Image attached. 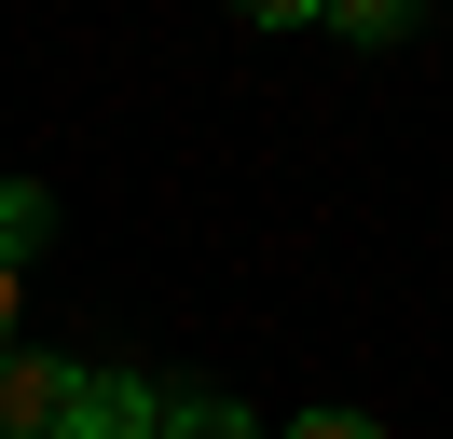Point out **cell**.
Returning <instances> with one entry per match:
<instances>
[{
  "mask_svg": "<svg viewBox=\"0 0 453 439\" xmlns=\"http://www.w3.org/2000/svg\"><path fill=\"white\" fill-rule=\"evenodd\" d=\"M151 439H261V426H248L234 398H165V426H151Z\"/></svg>",
  "mask_w": 453,
  "mask_h": 439,
  "instance_id": "cell-4",
  "label": "cell"
},
{
  "mask_svg": "<svg viewBox=\"0 0 453 439\" xmlns=\"http://www.w3.org/2000/svg\"><path fill=\"white\" fill-rule=\"evenodd\" d=\"M69 412H83V371L42 343H0V439H69Z\"/></svg>",
  "mask_w": 453,
  "mask_h": 439,
  "instance_id": "cell-1",
  "label": "cell"
},
{
  "mask_svg": "<svg viewBox=\"0 0 453 439\" xmlns=\"http://www.w3.org/2000/svg\"><path fill=\"white\" fill-rule=\"evenodd\" d=\"M0 343H14V261H0Z\"/></svg>",
  "mask_w": 453,
  "mask_h": 439,
  "instance_id": "cell-6",
  "label": "cell"
},
{
  "mask_svg": "<svg viewBox=\"0 0 453 439\" xmlns=\"http://www.w3.org/2000/svg\"><path fill=\"white\" fill-rule=\"evenodd\" d=\"M42 234H56V206H42V179H0V261H28Z\"/></svg>",
  "mask_w": 453,
  "mask_h": 439,
  "instance_id": "cell-3",
  "label": "cell"
},
{
  "mask_svg": "<svg viewBox=\"0 0 453 439\" xmlns=\"http://www.w3.org/2000/svg\"><path fill=\"white\" fill-rule=\"evenodd\" d=\"M288 439H385V426H371V412H303Z\"/></svg>",
  "mask_w": 453,
  "mask_h": 439,
  "instance_id": "cell-5",
  "label": "cell"
},
{
  "mask_svg": "<svg viewBox=\"0 0 453 439\" xmlns=\"http://www.w3.org/2000/svg\"><path fill=\"white\" fill-rule=\"evenodd\" d=\"M165 426V398H151L138 371H83V412H69V439H151Z\"/></svg>",
  "mask_w": 453,
  "mask_h": 439,
  "instance_id": "cell-2",
  "label": "cell"
}]
</instances>
